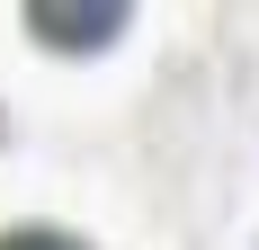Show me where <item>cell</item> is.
Listing matches in <instances>:
<instances>
[{"mask_svg":"<svg viewBox=\"0 0 259 250\" xmlns=\"http://www.w3.org/2000/svg\"><path fill=\"white\" fill-rule=\"evenodd\" d=\"M27 27H36V36H54V45H99V36H116V27H125V9H27Z\"/></svg>","mask_w":259,"mask_h":250,"instance_id":"1","label":"cell"},{"mask_svg":"<svg viewBox=\"0 0 259 250\" xmlns=\"http://www.w3.org/2000/svg\"><path fill=\"white\" fill-rule=\"evenodd\" d=\"M0 250H90V241H72L54 224H18V232H0Z\"/></svg>","mask_w":259,"mask_h":250,"instance_id":"2","label":"cell"}]
</instances>
